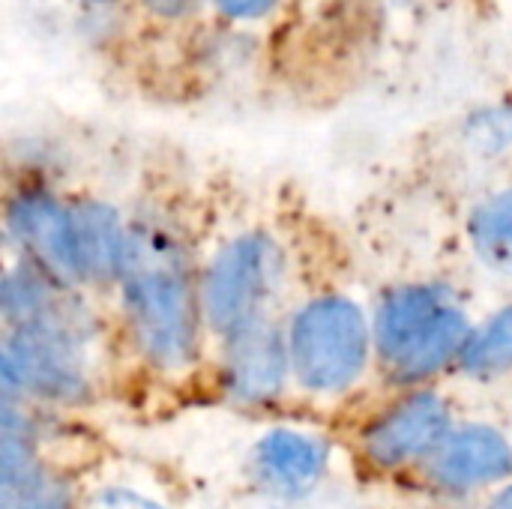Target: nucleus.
I'll list each match as a JSON object with an SVG mask.
<instances>
[{"label":"nucleus","mask_w":512,"mask_h":509,"mask_svg":"<svg viewBox=\"0 0 512 509\" xmlns=\"http://www.w3.org/2000/svg\"><path fill=\"white\" fill-rule=\"evenodd\" d=\"M222 12L231 18H255L273 6V0H219Z\"/></svg>","instance_id":"obj_17"},{"label":"nucleus","mask_w":512,"mask_h":509,"mask_svg":"<svg viewBox=\"0 0 512 509\" xmlns=\"http://www.w3.org/2000/svg\"><path fill=\"white\" fill-rule=\"evenodd\" d=\"M255 471L276 492H306L324 471V447L297 432H273L255 447Z\"/></svg>","instance_id":"obj_9"},{"label":"nucleus","mask_w":512,"mask_h":509,"mask_svg":"<svg viewBox=\"0 0 512 509\" xmlns=\"http://www.w3.org/2000/svg\"><path fill=\"white\" fill-rule=\"evenodd\" d=\"M366 321L360 309L339 297L309 303L291 330V363L309 390H345L366 363Z\"/></svg>","instance_id":"obj_2"},{"label":"nucleus","mask_w":512,"mask_h":509,"mask_svg":"<svg viewBox=\"0 0 512 509\" xmlns=\"http://www.w3.org/2000/svg\"><path fill=\"white\" fill-rule=\"evenodd\" d=\"M93 3H105V0H93Z\"/></svg>","instance_id":"obj_20"},{"label":"nucleus","mask_w":512,"mask_h":509,"mask_svg":"<svg viewBox=\"0 0 512 509\" xmlns=\"http://www.w3.org/2000/svg\"><path fill=\"white\" fill-rule=\"evenodd\" d=\"M0 372L6 393L27 390L60 399L75 396L84 387L75 327L60 315L18 327V333L3 345Z\"/></svg>","instance_id":"obj_4"},{"label":"nucleus","mask_w":512,"mask_h":509,"mask_svg":"<svg viewBox=\"0 0 512 509\" xmlns=\"http://www.w3.org/2000/svg\"><path fill=\"white\" fill-rule=\"evenodd\" d=\"M120 279L144 354L159 366L186 363L195 345V312L177 246L165 234L135 228L126 234Z\"/></svg>","instance_id":"obj_1"},{"label":"nucleus","mask_w":512,"mask_h":509,"mask_svg":"<svg viewBox=\"0 0 512 509\" xmlns=\"http://www.w3.org/2000/svg\"><path fill=\"white\" fill-rule=\"evenodd\" d=\"M9 225L15 237L48 267L54 276L78 279V249H75V228L72 210H63L45 195H21L9 210Z\"/></svg>","instance_id":"obj_5"},{"label":"nucleus","mask_w":512,"mask_h":509,"mask_svg":"<svg viewBox=\"0 0 512 509\" xmlns=\"http://www.w3.org/2000/svg\"><path fill=\"white\" fill-rule=\"evenodd\" d=\"M72 228H75V249L81 276L105 279L111 273H120V258L126 246V234L117 225V216L102 204H81L72 210Z\"/></svg>","instance_id":"obj_11"},{"label":"nucleus","mask_w":512,"mask_h":509,"mask_svg":"<svg viewBox=\"0 0 512 509\" xmlns=\"http://www.w3.org/2000/svg\"><path fill=\"white\" fill-rule=\"evenodd\" d=\"M198 0H144V6L156 15H186L189 9H195Z\"/></svg>","instance_id":"obj_18"},{"label":"nucleus","mask_w":512,"mask_h":509,"mask_svg":"<svg viewBox=\"0 0 512 509\" xmlns=\"http://www.w3.org/2000/svg\"><path fill=\"white\" fill-rule=\"evenodd\" d=\"M512 471L510 444L492 429H462L450 435L432 459V474L453 489L501 480Z\"/></svg>","instance_id":"obj_7"},{"label":"nucleus","mask_w":512,"mask_h":509,"mask_svg":"<svg viewBox=\"0 0 512 509\" xmlns=\"http://www.w3.org/2000/svg\"><path fill=\"white\" fill-rule=\"evenodd\" d=\"M512 363V309L501 312L480 336L465 348V366L471 372H489Z\"/></svg>","instance_id":"obj_15"},{"label":"nucleus","mask_w":512,"mask_h":509,"mask_svg":"<svg viewBox=\"0 0 512 509\" xmlns=\"http://www.w3.org/2000/svg\"><path fill=\"white\" fill-rule=\"evenodd\" d=\"M66 489L48 480L36 465L0 477V509H66Z\"/></svg>","instance_id":"obj_14"},{"label":"nucleus","mask_w":512,"mask_h":509,"mask_svg":"<svg viewBox=\"0 0 512 509\" xmlns=\"http://www.w3.org/2000/svg\"><path fill=\"white\" fill-rule=\"evenodd\" d=\"M489 509H512V486L504 492V495H498V498H495V504H492Z\"/></svg>","instance_id":"obj_19"},{"label":"nucleus","mask_w":512,"mask_h":509,"mask_svg":"<svg viewBox=\"0 0 512 509\" xmlns=\"http://www.w3.org/2000/svg\"><path fill=\"white\" fill-rule=\"evenodd\" d=\"M468 321L456 309H444L435 324L426 330V336L396 363L402 378H423L438 372L444 363L456 357V351L468 348Z\"/></svg>","instance_id":"obj_12"},{"label":"nucleus","mask_w":512,"mask_h":509,"mask_svg":"<svg viewBox=\"0 0 512 509\" xmlns=\"http://www.w3.org/2000/svg\"><path fill=\"white\" fill-rule=\"evenodd\" d=\"M447 429V408L438 396L420 393L387 414L366 438L369 456L381 465H399L426 453Z\"/></svg>","instance_id":"obj_6"},{"label":"nucleus","mask_w":512,"mask_h":509,"mask_svg":"<svg viewBox=\"0 0 512 509\" xmlns=\"http://www.w3.org/2000/svg\"><path fill=\"white\" fill-rule=\"evenodd\" d=\"M90 509H162L159 504L135 495V492H126V489H111V492H102L90 501Z\"/></svg>","instance_id":"obj_16"},{"label":"nucleus","mask_w":512,"mask_h":509,"mask_svg":"<svg viewBox=\"0 0 512 509\" xmlns=\"http://www.w3.org/2000/svg\"><path fill=\"white\" fill-rule=\"evenodd\" d=\"M276 273L279 255L270 240L243 237L225 246L204 279V309L210 324L225 336L255 324Z\"/></svg>","instance_id":"obj_3"},{"label":"nucleus","mask_w":512,"mask_h":509,"mask_svg":"<svg viewBox=\"0 0 512 509\" xmlns=\"http://www.w3.org/2000/svg\"><path fill=\"white\" fill-rule=\"evenodd\" d=\"M231 387L240 399H267L282 387L285 378V348L273 327L261 318L231 336L228 357Z\"/></svg>","instance_id":"obj_8"},{"label":"nucleus","mask_w":512,"mask_h":509,"mask_svg":"<svg viewBox=\"0 0 512 509\" xmlns=\"http://www.w3.org/2000/svg\"><path fill=\"white\" fill-rule=\"evenodd\" d=\"M444 297L435 288H408L393 294L378 315V345L393 366L426 336L444 312Z\"/></svg>","instance_id":"obj_10"},{"label":"nucleus","mask_w":512,"mask_h":509,"mask_svg":"<svg viewBox=\"0 0 512 509\" xmlns=\"http://www.w3.org/2000/svg\"><path fill=\"white\" fill-rule=\"evenodd\" d=\"M471 234H474L477 252L489 264L512 267V189L495 195L474 213Z\"/></svg>","instance_id":"obj_13"}]
</instances>
